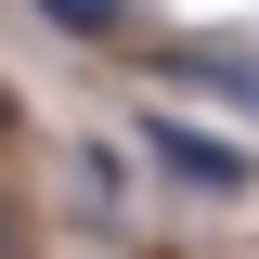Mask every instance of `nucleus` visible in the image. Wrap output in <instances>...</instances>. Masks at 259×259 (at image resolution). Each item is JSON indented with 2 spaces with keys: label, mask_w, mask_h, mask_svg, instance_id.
<instances>
[{
  "label": "nucleus",
  "mask_w": 259,
  "mask_h": 259,
  "mask_svg": "<svg viewBox=\"0 0 259 259\" xmlns=\"http://www.w3.org/2000/svg\"><path fill=\"white\" fill-rule=\"evenodd\" d=\"M143 156H156V168H168L182 194H246V182H259V156H233V143H207L194 117H143Z\"/></svg>",
  "instance_id": "f257e3e1"
},
{
  "label": "nucleus",
  "mask_w": 259,
  "mask_h": 259,
  "mask_svg": "<svg viewBox=\"0 0 259 259\" xmlns=\"http://www.w3.org/2000/svg\"><path fill=\"white\" fill-rule=\"evenodd\" d=\"M156 78L168 91H221L259 117V39H156Z\"/></svg>",
  "instance_id": "f03ea898"
},
{
  "label": "nucleus",
  "mask_w": 259,
  "mask_h": 259,
  "mask_svg": "<svg viewBox=\"0 0 259 259\" xmlns=\"http://www.w3.org/2000/svg\"><path fill=\"white\" fill-rule=\"evenodd\" d=\"M39 13H52L65 39H117V26H130V0H39Z\"/></svg>",
  "instance_id": "7ed1b4c3"
},
{
  "label": "nucleus",
  "mask_w": 259,
  "mask_h": 259,
  "mask_svg": "<svg viewBox=\"0 0 259 259\" xmlns=\"http://www.w3.org/2000/svg\"><path fill=\"white\" fill-rule=\"evenodd\" d=\"M0 117H13V104H0Z\"/></svg>",
  "instance_id": "20e7f679"
},
{
  "label": "nucleus",
  "mask_w": 259,
  "mask_h": 259,
  "mask_svg": "<svg viewBox=\"0 0 259 259\" xmlns=\"http://www.w3.org/2000/svg\"><path fill=\"white\" fill-rule=\"evenodd\" d=\"M0 259H13V246H0Z\"/></svg>",
  "instance_id": "39448f33"
}]
</instances>
